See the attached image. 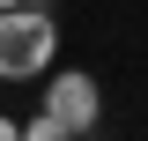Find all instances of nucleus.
Returning <instances> with one entry per match:
<instances>
[{
	"label": "nucleus",
	"instance_id": "obj_1",
	"mask_svg": "<svg viewBox=\"0 0 148 141\" xmlns=\"http://www.w3.org/2000/svg\"><path fill=\"white\" fill-rule=\"evenodd\" d=\"M104 126V89H96V74L82 67H52L45 74V104L22 119V134L30 141H82Z\"/></svg>",
	"mask_w": 148,
	"mask_h": 141
},
{
	"label": "nucleus",
	"instance_id": "obj_2",
	"mask_svg": "<svg viewBox=\"0 0 148 141\" xmlns=\"http://www.w3.org/2000/svg\"><path fill=\"white\" fill-rule=\"evenodd\" d=\"M59 67V22L22 0V8H0V82H45Z\"/></svg>",
	"mask_w": 148,
	"mask_h": 141
},
{
	"label": "nucleus",
	"instance_id": "obj_3",
	"mask_svg": "<svg viewBox=\"0 0 148 141\" xmlns=\"http://www.w3.org/2000/svg\"><path fill=\"white\" fill-rule=\"evenodd\" d=\"M0 141H22V119H8V111H0Z\"/></svg>",
	"mask_w": 148,
	"mask_h": 141
},
{
	"label": "nucleus",
	"instance_id": "obj_4",
	"mask_svg": "<svg viewBox=\"0 0 148 141\" xmlns=\"http://www.w3.org/2000/svg\"><path fill=\"white\" fill-rule=\"evenodd\" d=\"M0 8H22V0H0Z\"/></svg>",
	"mask_w": 148,
	"mask_h": 141
}]
</instances>
